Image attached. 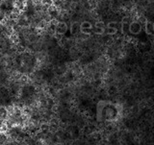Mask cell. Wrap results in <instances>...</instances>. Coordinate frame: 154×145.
Masks as SVG:
<instances>
[{"instance_id": "6da1fadb", "label": "cell", "mask_w": 154, "mask_h": 145, "mask_svg": "<svg viewBox=\"0 0 154 145\" xmlns=\"http://www.w3.org/2000/svg\"><path fill=\"white\" fill-rule=\"evenodd\" d=\"M142 30V26L141 23L139 21H133L131 22V24L129 25V32L133 34V35H136V34H139Z\"/></svg>"}, {"instance_id": "7a4b0ae2", "label": "cell", "mask_w": 154, "mask_h": 145, "mask_svg": "<svg viewBox=\"0 0 154 145\" xmlns=\"http://www.w3.org/2000/svg\"><path fill=\"white\" fill-rule=\"evenodd\" d=\"M9 40H10V41H11L12 44H14V45L19 44V42H20V38H19V36L17 32L12 33L11 35L9 36Z\"/></svg>"}, {"instance_id": "3957f363", "label": "cell", "mask_w": 154, "mask_h": 145, "mask_svg": "<svg viewBox=\"0 0 154 145\" xmlns=\"http://www.w3.org/2000/svg\"><path fill=\"white\" fill-rule=\"evenodd\" d=\"M66 30H67V26H66V24L65 22H61V21L58 22L57 26H56V29H55L56 32L65 34L66 32Z\"/></svg>"}, {"instance_id": "277c9868", "label": "cell", "mask_w": 154, "mask_h": 145, "mask_svg": "<svg viewBox=\"0 0 154 145\" xmlns=\"http://www.w3.org/2000/svg\"><path fill=\"white\" fill-rule=\"evenodd\" d=\"M146 32L150 36L153 34V24H152V22H150V21L146 22Z\"/></svg>"}, {"instance_id": "5b68a950", "label": "cell", "mask_w": 154, "mask_h": 145, "mask_svg": "<svg viewBox=\"0 0 154 145\" xmlns=\"http://www.w3.org/2000/svg\"><path fill=\"white\" fill-rule=\"evenodd\" d=\"M107 34L110 36H114L116 35V34L118 33V29L117 27H107Z\"/></svg>"}, {"instance_id": "8992f818", "label": "cell", "mask_w": 154, "mask_h": 145, "mask_svg": "<svg viewBox=\"0 0 154 145\" xmlns=\"http://www.w3.org/2000/svg\"><path fill=\"white\" fill-rule=\"evenodd\" d=\"M53 38H55V40L57 41H60L62 40L63 38H64V34H62V33H59V32H54V34H53Z\"/></svg>"}, {"instance_id": "52a82bcc", "label": "cell", "mask_w": 154, "mask_h": 145, "mask_svg": "<svg viewBox=\"0 0 154 145\" xmlns=\"http://www.w3.org/2000/svg\"><path fill=\"white\" fill-rule=\"evenodd\" d=\"M18 80H19V82H20V83L26 84L27 82L29 81V78H28V77H27L26 75H21V74H20V76H19Z\"/></svg>"}, {"instance_id": "ba28073f", "label": "cell", "mask_w": 154, "mask_h": 145, "mask_svg": "<svg viewBox=\"0 0 154 145\" xmlns=\"http://www.w3.org/2000/svg\"><path fill=\"white\" fill-rule=\"evenodd\" d=\"M41 3H42V6L48 7V6H50V5L53 4V0H41Z\"/></svg>"}, {"instance_id": "9c48e42d", "label": "cell", "mask_w": 154, "mask_h": 145, "mask_svg": "<svg viewBox=\"0 0 154 145\" xmlns=\"http://www.w3.org/2000/svg\"><path fill=\"white\" fill-rule=\"evenodd\" d=\"M94 33L97 34V35H102V34L104 33V28L102 27H96L94 28Z\"/></svg>"}, {"instance_id": "30bf717a", "label": "cell", "mask_w": 154, "mask_h": 145, "mask_svg": "<svg viewBox=\"0 0 154 145\" xmlns=\"http://www.w3.org/2000/svg\"><path fill=\"white\" fill-rule=\"evenodd\" d=\"M122 22V23H128L129 24L130 22H131V17H123Z\"/></svg>"}, {"instance_id": "8fae6325", "label": "cell", "mask_w": 154, "mask_h": 145, "mask_svg": "<svg viewBox=\"0 0 154 145\" xmlns=\"http://www.w3.org/2000/svg\"><path fill=\"white\" fill-rule=\"evenodd\" d=\"M89 5H90V7H91V8L94 9L95 6H96V2L94 1V0H90V1H89Z\"/></svg>"}, {"instance_id": "7c38bea8", "label": "cell", "mask_w": 154, "mask_h": 145, "mask_svg": "<svg viewBox=\"0 0 154 145\" xmlns=\"http://www.w3.org/2000/svg\"><path fill=\"white\" fill-rule=\"evenodd\" d=\"M108 27H117V23H116V22H110L108 24Z\"/></svg>"}]
</instances>
